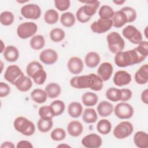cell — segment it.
<instances>
[{
    "instance_id": "51",
    "label": "cell",
    "mask_w": 148,
    "mask_h": 148,
    "mask_svg": "<svg viewBox=\"0 0 148 148\" xmlns=\"http://www.w3.org/2000/svg\"><path fill=\"white\" fill-rule=\"evenodd\" d=\"M17 148H32L33 145L28 140H20L18 142L16 146Z\"/></svg>"
},
{
    "instance_id": "4",
    "label": "cell",
    "mask_w": 148,
    "mask_h": 148,
    "mask_svg": "<svg viewBox=\"0 0 148 148\" xmlns=\"http://www.w3.org/2000/svg\"><path fill=\"white\" fill-rule=\"evenodd\" d=\"M106 40L109 50L114 54L123 51L124 48V40L117 32H112L109 34L106 37Z\"/></svg>"
},
{
    "instance_id": "32",
    "label": "cell",
    "mask_w": 148,
    "mask_h": 148,
    "mask_svg": "<svg viewBox=\"0 0 148 148\" xmlns=\"http://www.w3.org/2000/svg\"><path fill=\"white\" fill-rule=\"evenodd\" d=\"M45 44V40L43 36L36 35L33 36L29 41L31 47L34 50H40L42 49Z\"/></svg>"
},
{
    "instance_id": "35",
    "label": "cell",
    "mask_w": 148,
    "mask_h": 148,
    "mask_svg": "<svg viewBox=\"0 0 148 148\" xmlns=\"http://www.w3.org/2000/svg\"><path fill=\"white\" fill-rule=\"evenodd\" d=\"M59 15L58 12L53 9L47 10L44 14V20L48 24H54L58 21Z\"/></svg>"
},
{
    "instance_id": "16",
    "label": "cell",
    "mask_w": 148,
    "mask_h": 148,
    "mask_svg": "<svg viewBox=\"0 0 148 148\" xmlns=\"http://www.w3.org/2000/svg\"><path fill=\"white\" fill-rule=\"evenodd\" d=\"M113 71V68L112 65L110 62H105L99 65L97 70V73L103 81H107L110 78Z\"/></svg>"
},
{
    "instance_id": "15",
    "label": "cell",
    "mask_w": 148,
    "mask_h": 148,
    "mask_svg": "<svg viewBox=\"0 0 148 148\" xmlns=\"http://www.w3.org/2000/svg\"><path fill=\"white\" fill-rule=\"evenodd\" d=\"M67 66L69 71L73 74H79L83 69L84 65L82 59L78 57H72L68 61Z\"/></svg>"
},
{
    "instance_id": "19",
    "label": "cell",
    "mask_w": 148,
    "mask_h": 148,
    "mask_svg": "<svg viewBox=\"0 0 148 148\" xmlns=\"http://www.w3.org/2000/svg\"><path fill=\"white\" fill-rule=\"evenodd\" d=\"M135 82L139 84H145L148 82V65L141 66L135 74Z\"/></svg>"
},
{
    "instance_id": "34",
    "label": "cell",
    "mask_w": 148,
    "mask_h": 148,
    "mask_svg": "<svg viewBox=\"0 0 148 148\" xmlns=\"http://www.w3.org/2000/svg\"><path fill=\"white\" fill-rule=\"evenodd\" d=\"M106 97L112 102L119 101L121 98V90L114 87L109 88L106 92Z\"/></svg>"
},
{
    "instance_id": "10",
    "label": "cell",
    "mask_w": 148,
    "mask_h": 148,
    "mask_svg": "<svg viewBox=\"0 0 148 148\" xmlns=\"http://www.w3.org/2000/svg\"><path fill=\"white\" fill-rule=\"evenodd\" d=\"M113 26V22L111 19L103 20L99 18L94 21L90 25L91 31L96 34H103L109 31Z\"/></svg>"
},
{
    "instance_id": "33",
    "label": "cell",
    "mask_w": 148,
    "mask_h": 148,
    "mask_svg": "<svg viewBox=\"0 0 148 148\" xmlns=\"http://www.w3.org/2000/svg\"><path fill=\"white\" fill-rule=\"evenodd\" d=\"M97 131L101 134H108L112 129L110 122L106 119H102L99 120L97 125Z\"/></svg>"
},
{
    "instance_id": "28",
    "label": "cell",
    "mask_w": 148,
    "mask_h": 148,
    "mask_svg": "<svg viewBox=\"0 0 148 148\" xmlns=\"http://www.w3.org/2000/svg\"><path fill=\"white\" fill-rule=\"evenodd\" d=\"M82 101L85 106H92L95 105L98 101V97L94 92H86L83 94Z\"/></svg>"
},
{
    "instance_id": "43",
    "label": "cell",
    "mask_w": 148,
    "mask_h": 148,
    "mask_svg": "<svg viewBox=\"0 0 148 148\" xmlns=\"http://www.w3.org/2000/svg\"><path fill=\"white\" fill-rule=\"evenodd\" d=\"M31 77L36 84L40 85L45 83L47 77V74L46 72L43 69L36 72L35 74H34Z\"/></svg>"
},
{
    "instance_id": "23",
    "label": "cell",
    "mask_w": 148,
    "mask_h": 148,
    "mask_svg": "<svg viewBox=\"0 0 148 148\" xmlns=\"http://www.w3.org/2000/svg\"><path fill=\"white\" fill-rule=\"evenodd\" d=\"M97 112L101 117L109 116L113 111V105L106 101L101 102L97 106Z\"/></svg>"
},
{
    "instance_id": "18",
    "label": "cell",
    "mask_w": 148,
    "mask_h": 148,
    "mask_svg": "<svg viewBox=\"0 0 148 148\" xmlns=\"http://www.w3.org/2000/svg\"><path fill=\"white\" fill-rule=\"evenodd\" d=\"M14 85L19 91L25 92L31 88L32 86V82L29 77L23 75L14 82Z\"/></svg>"
},
{
    "instance_id": "45",
    "label": "cell",
    "mask_w": 148,
    "mask_h": 148,
    "mask_svg": "<svg viewBox=\"0 0 148 148\" xmlns=\"http://www.w3.org/2000/svg\"><path fill=\"white\" fill-rule=\"evenodd\" d=\"M121 10H123L126 14L128 17V23L133 22L136 18V12L135 10L132 8L126 6V7L123 8Z\"/></svg>"
},
{
    "instance_id": "37",
    "label": "cell",
    "mask_w": 148,
    "mask_h": 148,
    "mask_svg": "<svg viewBox=\"0 0 148 148\" xmlns=\"http://www.w3.org/2000/svg\"><path fill=\"white\" fill-rule=\"evenodd\" d=\"M114 11L112 8L108 5L102 6L98 12L100 18L103 20H109L113 17L114 15Z\"/></svg>"
},
{
    "instance_id": "55",
    "label": "cell",
    "mask_w": 148,
    "mask_h": 148,
    "mask_svg": "<svg viewBox=\"0 0 148 148\" xmlns=\"http://www.w3.org/2000/svg\"><path fill=\"white\" fill-rule=\"evenodd\" d=\"M61 146H67V147H69V145H60L58 146V147H61Z\"/></svg>"
},
{
    "instance_id": "2",
    "label": "cell",
    "mask_w": 148,
    "mask_h": 148,
    "mask_svg": "<svg viewBox=\"0 0 148 148\" xmlns=\"http://www.w3.org/2000/svg\"><path fill=\"white\" fill-rule=\"evenodd\" d=\"M146 58L135 47L132 50L116 53L114 56V63L119 67H127L139 64Z\"/></svg>"
},
{
    "instance_id": "24",
    "label": "cell",
    "mask_w": 148,
    "mask_h": 148,
    "mask_svg": "<svg viewBox=\"0 0 148 148\" xmlns=\"http://www.w3.org/2000/svg\"><path fill=\"white\" fill-rule=\"evenodd\" d=\"M83 127L82 124L78 121H72L67 126L68 134L72 136L77 137L80 135L83 132Z\"/></svg>"
},
{
    "instance_id": "25",
    "label": "cell",
    "mask_w": 148,
    "mask_h": 148,
    "mask_svg": "<svg viewBox=\"0 0 148 148\" xmlns=\"http://www.w3.org/2000/svg\"><path fill=\"white\" fill-rule=\"evenodd\" d=\"M85 63L89 68H95L100 62L99 55L94 51H91L87 53L85 57Z\"/></svg>"
},
{
    "instance_id": "3",
    "label": "cell",
    "mask_w": 148,
    "mask_h": 148,
    "mask_svg": "<svg viewBox=\"0 0 148 148\" xmlns=\"http://www.w3.org/2000/svg\"><path fill=\"white\" fill-rule=\"evenodd\" d=\"M13 125L17 131L25 136H31L35 131L34 123L23 116L17 117L14 121Z\"/></svg>"
},
{
    "instance_id": "14",
    "label": "cell",
    "mask_w": 148,
    "mask_h": 148,
    "mask_svg": "<svg viewBox=\"0 0 148 148\" xmlns=\"http://www.w3.org/2000/svg\"><path fill=\"white\" fill-rule=\"evenodd\" d=\"M39 58L43 63L46 65H51L57 61L58 54L54 50L47 49L43 50L40 53Z\"/></svg>"
},
{
    "instance_id": "6",
    "label": "cell",
    "mask_w": 148,
    "mask_h": 148,
    "mask_svg": "<svg viewBox=\"0 0 148 148\" xmlns=\"http://www.w3.org/2000/svg\"><path fill=\"white\" fill-rule=\"evenodd\" d=\"M133 125L129 121H121L118 124L113 130V135L117 139L125 138L132 133Z\"/></svg>"
},
{
    "instance_id": "54",
    "label": "cell",
    "mask_w": 148,
    "mask_h": 148,
    "mask_svg": "<svg viewBox=\"0 0 148 148\" xmlns=\"http://www.w3.org/2000/svg\"><path fill=\"white\" fill-rule=\"evenodd\" d=\"M113 3H114L115 4L117 5H121L123 4L125 2V1H124V0H123V1H113Z\"/></svg>"
},
{
    "instance_id": "49",
    "label": "cell",
    "mask_w": 148,
    "mask_h": 148,
    "mask_svg": "<svg viewBox=\"0 0 148 148\" xmlns=\"http://www.w3.org/2000/svg\"><path fill=\"white\" fill-rule=\"evenodd\" d=\"M10 92V88L9 86L3 82L0 83V97H5Z\"/></svg>"
},
{
    "instance_id": "21",
    "label": "cell",
    "mask_w": 148,
    "mask_h": 148,
    "mask_svg": "<svg viewBox=\"0 0 148 148\" xmlns=\"http://www.w3.org/2000/svg\"><path fill=\"white\" fill-rule=\"evenodd\" d=\"M3 57L8 62H15L19 57V51L14 46L10 45L7 46L3 50Z\"/></svg>"
},
{
    "instance_id": "13",
    "label": "cell",
    "mask_w": 148,
    "mask_h": 148,
    "mask_svg": "<svg viewBox=\"0 0 148 148\" xmlns=\"http://www.w3.org/2000/svg\"><path fill=\"white\" fill-rule=\"evenodd\" d=\"M132 80L131 75L125 71H118L113 77V83L119 87L128 84Z\"/></svg>"
},
{
    "instance_id": "31",
    "label": "cell",
    "mask_w": 148,
    "mask_h": 148,
    "mask_svg": "<svg viewBox=\"0 0 148 148\" xmlns=\"http://www.w3.org/2000/svg\"><path fill=\"white\" fill-rule=\"evenodd\" d=\"M75 17L72 12H67L61 14L60 17L61 23L65 27H71L75 23Z\"/></svg>"
},
{
    "instance_id": "26",
    "label": "cell",
    "mask_w": 148,
    "mask_h": 148,
    "mask_svg": "<svg viewBox=\"0 0 148 148\" xmlns=\"http://www.w3.org/2000/svg\"><path fill=\"white\" fill-rule=\"evenodd\" d=\"M45 91L46 92L48 97L53 99L59 96L61 92V88L57 83H50L46 86Z\"/></svg>"
},
{
    "instance_id": "11",
    "label": "cell",
    "mask_w": 148,
    "mask_h": 148,
    "mask_svg": "<svg viewBox=\"0 0 148 148\" xmlns=\"http://www.w3.org/2000/svg\"><path fill=\"white\" fill-rule=\"evenodd\" d=\"M24 75L20 68L16 65L8 66L4 75V78L9 82L14 84V82L21 76Z\"/></svg>"
},
{
    "instance_id": "17",
    "label": "cell",
    "mask_w": 148,
    "mask_h": 148,
    "mask_svg": "<svg viewBox=\"0 0 148 148\" xmlns=\"http://www.w3.org/2000/svg\"><path fill=\"white\" fill-rule=\"evenodd\" d=\"M80 2L85 3L84 6H82L83 12L86 16L90 17H91L96 13L100 5V2L98 1H80Z\"/></svg>"
},
{
    "instance_id": "30",
    "label": "cell",
    "mask_w": 148,
    "mask_h": 148,
    "mask_svg": "<svg viewBox=\"0 0 148 148\" xmlns=\"http://www.w3.org/2000/svg\"><path fill=\"white\" fill-rule=\"evenodd\" d=\"M82 119L86 123H94L98 119V116L97 112L94 109L87 108L84 109Z\"/></svg>"
},
{
    "instance_id": "29",
    "label": "cell",
    "mask_w": 148,
    "mask_h": 148,
    "mask_svg": "<svg viewBox=\"0 0 148 148\" xmlns=\"http://www.w3.org/2000/svg\"><path fill=\"white\" fill-rule=\"evenodd\" d=\"M82 105L77 102H71L68 108V112L69 116L73 118L80 117L82 113Z\"/></svg>"
},
{
    "instance_id": "12",
    "label": "cell",
    "mask_w": 148,
    "mask_h": 148,
    "mask_svg": "<svg viewBox=\"0 0 148 148\" xmlns=\"http://www.w3.org/2000/svg\"><path fill=\"white\" fill-rule=\"evenodd\" d=\"M82 145L88 148H98L102 143V140L101 136L97 134H90L85 136L82 140Z\"/></svg>"
},
{
    "instance_id": "40",
    "label": "cell",
    "mask_w": 148,
    "mask_h": 148,
    "mask_svg": "<svg viewBox=\"0 0 148 148\" xmlns=\"http://www.w3.org/2000/svg\"><path fill=\"white\" fill-rule=\"evenodd\" d=\"M43 69V67L40 63L36 61H33L30 62L27 65L26 68V72L27 75L31 77L34 74H35L36 72Z\"/></svg>"
},
{
    "instance_id": "42",
    "label": "cell",
    "mask_w": 148,
    "mask_h": 148,
    "mask_svg": "<svg viewBox=\"0 0 148 148\" xmlns=\"http://www.w3.org/2000/svg\"><path fill=\"white\" fill-rule=\"evenodd\" d=\"M50 106L52 108L54 112L55 116L61 114L64 112L65 108V103L61 100H56L53 101L50 103Z\"/></svg>"
},
{
    "instance_id": "8",
    "label": "cell",
    "mask_w": 148,
    "mask_h": 148,
    "mask_svg": "<svg viewBox=\"0 0 148 148\" xmlns=\"http://www.w3.org/2000/svg\"><path fill=\"white\" fill-rule=\"evenodd\" d=\"M122 34L123 35L132 43L138 44L142 41L141 32L134 25H129L125 27L123 29Z\"/></svg>"
},
{
    "instance_id": "27",
    "label": "cell",
    "mask_w": 148,
    "mask_h": 148,
    "mask_svg": "<svg viewBox=\"0 0 148 148\" xmlns=\"http://www.w3.org/2000/svg\"><path fill=\"white\" fill-rule=\"evenodd\" d=\"M47 97L46 92L40 88L35 89L31 93L32 99L38 103H44L47 100Z\"/></svg>"
},
{
    "instance_id": "36",
    "label": "cell",
    "mask_w": 148,
    "mask_h": 148,
    "mask_svg": "<svg viewBox=\"0 0 148 148\" xmlns=\"http://www.w3.org/2000/svg\"><path fill=\"white\" fill-rule=\"evenodd\" d=\"M39 115L40 118L46 120H52L55 116L54 112L50 106H43L39 109Z\"/></svg>"
},
{
    "instance_id": "47",
    "label": "cell",
    "mask_w": 148,
    "mask_h": 148,
    "mask_svg": "<svg viewBox=\"0 0 148 148\" xmlns=\"http://www.w3.org/2000/svg\"><path fill=\"white\" fill-rule=\"evenodd\" d=\"M76 18L77 19V20L82 23H85L88 22L90 19L91 17L86 16L85 14V13L83 12V7L81 6L76 12Z\"/></svg>"
},
{
    "instance_id": "50",
    "label": "cell",
    "mask_w": 148,
    "mask_h": 148,
    "mask_svg": "<svg viewBox=\"0 0 148 148\" xmlns=\"http://www.w3.org/2000/svg\"><path fill=\"white\" fill-rule=\"evenodd\" d=\"M120 90L121 91V98L120 100L121 101L126 102L131 98L132 92L131 90L128 88H122Z\"/></svg>"
},
{
    "instance_id": "48",
    "label": "cell",
    "mask_w": 148,
    "mask_h": 148,
    "mask_svg": "<svg viewBox=\"0 0 148 148\" xmlns=\"http://www.w3.org/2000/svg\"><path fill=\"white\" fill-rule=\"evenodd\" d=\"M138 46L136 47L138 51L143 56L147 57L148 55V43L147 41L142 40L138 44Z\"/></svg>"
},
{
    "instance_id": "44",
    "label": "cell",
    "mask_w": 148,
    "mask_h": 148,
    "mask_svg": "<svg viewBox=\"0 0 148 148\" xmlns=\"http://www.w3.org/2000/svg\"><path fill=\"white\" fill-rule=\"evenodd\" d=\"M50 136L53 140L60 141L66 137V132L63 128H57L53 130Z\"/></svg>"
},
{
    "instance_id": "39",
    "label": "cell",
    "mask_w": 148,
    "mask_h": 148,
    "mask_svg": "<svg viewBox=\"0 0 148 148\" xmlns=\"http://www.w3.org/2000/svg\"><path fill=\"white\" fill-rule=\"evenodd\" d=\"M65 36V32L63 29L56 28L51 30L50 32V38L51 40L54 42H60L62 41Z\"/></svg>"
},
{
    "instance_id": "9",
    "label": "cell",
    "mask_w": 148,
    "mask_h": 148,
    "mask_svg": "<svg viewBox=\"0 0 148 148\" xmlns=\"http://www.w3.org/2000/svg\"><path fill=\"white\" fill-rule=\"evenodd\" d=\"M21 13L25 18L36 20L41 15V9L38 5L30 3L25 5L21 8Z\"/></svg>"
},
{
    "instance_id": "20",
    "label": "cell",
    "mask_w": 148,
    "mask_h": 148,
    "mask_svg": "<svg viewBox=\"0 0 148 148\" xmlns=\"http://www.w3.org/2000/svg\"><path fill=\"white\" fill-rule=\"evenodd\" d=\"M112 18L113 26L115 28H121L125 24L128 23V17L126 14L121 9L116 12Z\"/></svg>"
},
{
    "instance_id": "52",
    "label": "cell",
    "mask_w": 148,
    "mask_h": 148,
    "mask_svg": "<svg viewBox=\"0 0 148 148\" xmlns=\"http://www.w3.org/2000/svg\"><path fill=\"white\" fill-rule=\"evenodd\" d=\"M141 99L145 104L148 103V90L146 89L141 94Z\"/></svg>"
},
{
    "instance_id": "38",
    "label": "cell",
    "mask_w": 148,
    "mask_h": 148,
    "mask_svg": "<svg viewBox=\"0 0 148 148\" xmlns=\"http://www.w3.org/2000/svg\"><path fill=\"white\" fill-rule=\"evenodd\" d=\"M38 128L42 132H47L53 127V123L52 120H46L40 118L37 123Z\"/></svg>"
},
{
    "instance_id": "1",
    "label": "cell",
    "mask_w": 148,
    "mask_h": 148,
    "mask_svg": "<svg viewBox=\"0 0 148 148\" xmlns=\"http://www.w3.org/2000/svg\"><path fill=\"white\" fill-rule=\"evenodd\" d=\"M71 86L75 88H90L94 91H100L103 88V80L98 75L90 73L87 75L76 76L70 80Z\"/></svg>"
},
{
    "instance_id": "46",
    "label": "cell",
    "mask_w": 148,
    "mask_h": 148,
    "mask_svg": "<svg viewBox=\"0 0 148 148\" xmlns=\"http://www.w3.org/2000/svg\"><path fill=\"white\" fill-rule=\"evenodd\" d=\"M70 1L69 0H55V7L60 11L66 10L70 7Z\"/></svg>"
},
{
    "instance_id": "53",
    "label": "cell",
    "mask_w": 148,
    "mask_h": 148,
    "mask_svg": "<svg viewBox=\"0 0 148 148\" xmlns=\"http://www.w3.org/2000/svg\"><path fill=\"white\" fill-rule=\"evenodd\" d=\"M15 146L11 142H8V141H6V142H3L2 145L1 146V148H5V147H8V148H14Z\"/></svg>"
},
{
    "instance_id": "22",
    "label": "cell",
    "mask_w": 148,
    "mask_h": 148,
    "mask_svg": "<svg viewBox=\"0 0 148 148\" xmlns=\"http://www.w3.org/2000/svg\"><path fill=\"white\" fill-rule=\"evenodd\" d=\"M135 145L140 148H147L148 147V135L143 131H138L134 136Z\"/></svg>"
},
{
    "instance_id": "7",
    "label": "cell",
    "mask_w": 148,
    "mask_h": 148,
    "mask_svg": "<svg viewBox=\"0 0 148 148\" xmlns=\"http://www.w3.org/2000/svg\"><path fill=\"white\" fill-rule=\"evenodd\" d=\"M114 114L120 119H128L134 114V108L129 103L120 102L116 105L114 109Z\"/></svg>"
},
{
    "instance_id": "5",
    "label": "cell",
    "mask_w": 148,
    "mask_h": 148,
    "mask_svg": "<svg viewBox=\"0 0 148 148\" xmlns=\"http://www.w3.org/2000/svg\"><path fill=\"white\" fill-rule=\"evenodd\" d=\"M38 30L37 25L34 22H25L20 24L17 28L18 36L23 39L34 36Z\"/></svg>"
},
{
    "instance_id": "41",
    "label": "cell",
    "mask_w": 148,
    "mask_h": 148,
    "mask_svg": "<svg viewBox=\"0 0 148 148\" xmlns=\"http://www.w3.org/2000/svg\"><path fill=\"white\" fill-rule=\"evenodd\" d=\"M14 20V16L11 12L5 11L1 13L0 15L1 23L5 26L11 25Z\"/></svg>"
}]
</instances>
